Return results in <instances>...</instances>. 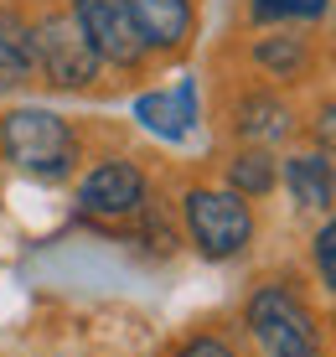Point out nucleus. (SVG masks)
Returning <instances> with one entry per match:
<instances>
[{
	"instance_id": "nucleus-3",
	"label": "nucleus",
	"mask_w": 336,
	"mask_h": 357,
	"mask_svg": "<svg viewBox=\"0 0 336 357\" xmlns=\"http://www.w3.org/2000/svg\"><path fill=\"white\" fill-rule=\"evenodd\" d=\"M181 228H186V243L207 264L243 259L259 238L254 202L238 197L233 187H186L181 192Z\"/></svg>"
},
{
	"instance_id": "nucleus-17",
	"label": "nucleus",
	"mask_w": 336,
	"mask_h": 357,
	"mask_svg": "<svg viewBox=\"0 0 336 357\" xmlns=\"http://www.w3.org/2000/svg\"><path fill=\"white\" fill-rule=\"evenodd\" d=\"M171 357H243V352L233 347L222 331H192V337L176 342V352H171Z\"/></svg>"
},
{
	"instance_id": "nucleus-13",
	"label": "nucleus",
	"mask_w": 336,
	"mask_h": 357,
	"mask_svg": "<svg viewBox=\"0 0 336 357\" xmlns=\"http://www.w3.org/2000/svg\"><path fill=\"white\" fill-rule=\"evenodd\" d=\"M222 181L238 197L259 202V197H269L280 187V155L269 151V145H238V151L228 155V166H222Z\"/></svg>"
},
{
	"instance_id": "nucleus-6",
	"label": "nucleus",
	"mask_w": 336,
	"mask_h": 357,
	"mask_svg": "<svg viewBox=\"0 0 336 357\" xmlns=\"http://www.w3.org/2000/svg\"><path fill=\"white\" fill-rule=\"evenodd\" d=\"M68 10L78 16V26L93 42V52L104 57V68L140 73L145 63H151V47H145L140 26H135L130 0H72Z\"/></svg>"
},
{
	"instance_id": "nucleus-7",
	"label": "nucleus",
	"mask_w": 336,
	"mask_h": 357,
	"mask_svg": "<svg viewBox=\"0 0 336 357\" xmlns=\"http://www.w3.org/2000/svg\"><path fill=\"white\" fill-rule=\"evenodd\" d=\"M228 130L238 145H269V151H280V145H290L300 135V114L280 93V83H254V89H243L233 98Z\"/></svg>"
},
{
	"instance_id": "nucleus-1",
	"label": "nucleus",
	"mask_w": 336,
	"mask_h": 357,
	"mask_svg": "<svg viewBox=\"0 0 336 357\" xmlns=\"http://www.w3.org/2000/svg\"><path fill=\"white\" fill-rule=\"evenodd\" d=\"M238 321L259 357H331V326L321 321L305 285L290 275L259 280L243 295Z\"/></svg>"
},
{
	"instance_id": "nucleus-10",
	"label": "nucleus",
	"mask_w": 336,
	"mask_h": 357,
	"mask_svg": "<svg viewBox=\"0 0 336 357\" xmlns=\"http://www.w3.org/2000/svg\"><path fill=\"white\" fill-rule=\"evenodd\" d=\"M248 63L264 73L269 83H300L316 68V42L300 36L295 26H264L248 42Z\"/></svg>"
},
{
	"instance_id": "nucleus-2",
	"label": "nucleus",
	"mask_w": 336,
	"mask_h": 357,
	"mask_svg": "<svg viewBox=\"0 0 336 357\" xmlns=\"http://www.w3.org/2000/svg\"><path fill=\"white\" fill-rule=\"evenodd\" d=\"M0 161L31 181H68L83 161L78 130L52 109L16 104L0 114Z\"/></svg>"
},
{
	"instance_id": "nucleus-16",
	"label": "nucleus",
	"mask_w": 336,
	"mask_h": 357,
	"mask_svg": "<svg viewBox=\"0 0 336 357\" xmlns=\"http://www.w3.org/2000/svg\"><path fill=\"white\" fill-rule=\"evenodd\" d=\"M305 135H310V145H316V151H326L331 161H336V93H326L316 109H310Z\"/></svg>"
},
{
	"instance_id": "nucleus-8",
	"label": "nucleus",
	"mask_w": 336,
	"mask_h": 357,
	"mask_svg": "<svg viewBox=\"0 0 336 357\" xmlns=\"http://www.w3.org/2000/svg\"><path fill=\"white\" fill-rule=\"evenodd\" d=\"M280 187L290 192V202L300 213H316V218L336 213V161L316 145L280 155Z\"/></svg>"
},
{
	"instance_id": "nucleus-5",
	"label": "nucleus",
	"mask_w": 336,
	"mask_h": 357,
	"mask_svg": "<svg viewBox=\"0 0 336 357\" xmlns=\"http://www.w3.org/2000/svg\"><path fill=\"white\" fill-rule=\"evenodd\" d=\"M151 202V176L130 161V155H104L78 176L72 207L93 223H130L140 207Z\"/></svg>"
},
{
	"instance_id": "nucleus-4",
	"label": "nucleus",
	"mask_w": 336,
	"mask_h": 357,
	"mask_svg": "<svg viewBox=\"0 0 336 357\" xmlns=\"http://www.w3.org/2000/svg\"><path fill=\"white\" fill-rule=\"evenodd\" d=\"M31 42H36V78L57 93H78L104 73V57L93 52L72 10H42L31 21Z\"/></svg>"
},
{
	"instance_id": "nucleus-11",
	"label": "nucleus",
	"mask_w": 336,
	"mask_h": 357,
	"mask_svg": "<svg viewBox=\"0 0 336 357\" xmlns=\"http://www.w3.org/2000/svg\"><path fill=\"white\" fill-rule=\"evenodd\" d=\"M130 10H135V26H140L151 57L186 52V42H192V31H197V6L192 0H130Z\"/></svg>"
},
{
	"instance_id": "nucleus-15",
	"label": "nucleus",
	"mask_w": 336,
	"mask_h": 357,
	"mask_svg": "<svg viewBox=\"0 0 336 357\" xmlns=\"http://www.w3.org/2000/svg\"><path fill=\"white\" fill-rule=\"evenodd\" d=\"M305 259H310V280H316V285L336 301V218L331 213L316 223V233H310Z\"/></svg>"
},
{
	"instance_id": "nucleus-12",
	"label": "nucleus",
	"mask_w": 336,
	"mask_h": 357,
	"mask_svg": "<svg viewBox=\"0 0 336 357\" xmlns=\"http://www.w3.org/2000/svg\"><path fill=\"white\" fill-rule=\"evenodd\" d=\"M36 78V42H31V16L6 0L0 6V93L26 89Z\"/></svg>"
},
{
	"instance_id": "nucleus-14",
	"label": "nucleus",
	"mask_w": 336,
	"mask_h": 357,
	"mask_svg": "<svg viewBox=\"0 0 336 357\" xmlns=\"http://www.w3.org/2000/svg\"><path fill=\"white\" fill-rule=\"evenodd\" d=\"M336 10V0H248V26H321Z\"/></svg>"
},
{
	"instance_id": "nucleus-9",
	"label": "nucleus",
	"mask_w": 336,
	"mask_h": 357,
	"mask_svg": "<svg viewBox=\"0 0 336 357\" xmlns=\"http://www.w3.org/2000/svg\"><path fill=\"white\" fill-rule=\"evenodd\" d=\"M135 119H140V130H151L155 140L166 145H181L186 135L197 130V119H202V104H197V78H181L176 89H151L135 98Z\"/></svg>"
}]
</instances>
